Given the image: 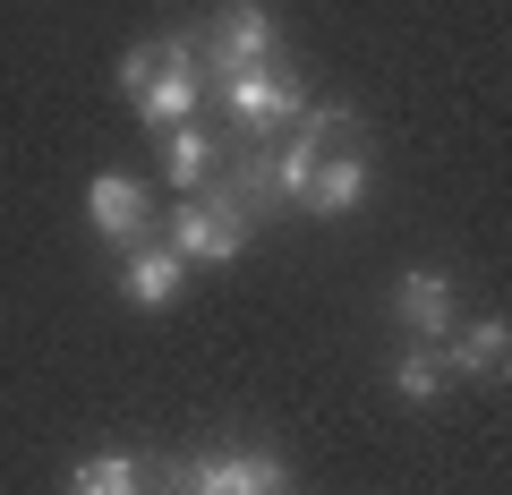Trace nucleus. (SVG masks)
Segmentation results:
<instances>
[{"label":"nucleus","instance_id":"nucleus-2","mask_svg":"<svg viewBox=\"0 0 512 495\" xmlns=\"http://www.w3.org/2000/svg\"><path fill=\"white\" fill-rule=\"evenodd\" d=\"M248 231H256V214L222 188V197H188L180 214H171V231H163V248L180 265H231L239 248H248Z\"/></svg>","mask_w":512,"mask_h":495},{"label":"nucleus","instance_id":"nucleus-4","mask_svg":"<svg viewBox=\"0 0 512 495\" xmlns=\"http://www.w3.org/2000/svg\"><path fill=\"white\" fill-rule=\"evenodd\" d=\"M180 495H291V470H282L265 444H222V453H197L188 470H171Z\"/></svg>","mask_w":512,"mask_h":495},{"label":"nucleus","instance_id":"nucleus-9","mask_svg":"<svg viewBox=\"0 0 512 495\" xmlns=\"http://www.w3.org/2000/svg\"><path fill=\"white\" fill-rule=\"evenodd\" d=\"M120 291L137 299V308H171V299L188 291V265L171 257V248H154V239H137L120 257Z\"/></svg>","mask_w":512,"mask_h":495},{"label":"nucleus","instance_id":"nucleus-3","mask_svg":"<svg viewBox=\"0 0 512 495\" xmlns=\"http://www.w3.org/2000/svg\"><path fill=\"white\" fill-rule=\"evenodd\" d=\"M222 111H231V129L248 137H282L299 120V111H308V94H299V77H282L274 60H265V69H231L222 77Z\"/></svg>","mask_w":512,"mask_h":495},{"label":"nucleus","instance_id":"nucleus-12","mask_svg":"<svg viewBox=\"0 0 512 495\" xmlns=\"http://www.w3.org/2000/svg\"><path fill=\"white\" fill-rule=\"evenodd\" d=\"M69 495H146V470L137 453H86L69 470Z\"/></svg>","mask_w":512,"mask_h":495},{"label":"nucleus","instance_id":"nucleus-13","mask_svg":"<svg viewBox=\"0 0 512 495\" xmlns=\"http://www.w3.org/2000/svg\"><path fill=\"white\" fill-rule=\"evenodd\" d=\"M444 385H453V376H444V359H436V350H410V359L393 367V393H402L410 410H427V402H436Z\"/></svg>","mask_w":512,"mask_h":495},{"label":"nucleus","instance_id":"nucleus-8","mask_svg":"<svg viewBox=\"0 0 512 495\" xmlns=\"http://www.w3.org/2000/svg\"><path fill=\"white\" fill-rule=\"evenodd\" d=\"M504 359H512L504 316H478V325H453V333H444V376H470V385H487V376H504Z\"/></svg>","mask_w":512,"mask_h":495},{"label":"nucleus","instance_id":"nucleus-11","mask_svg":"<svg viewBox=\"0 0 512 495\" xmlns=\"http://www.w3.org/2000/svg\"><path fill=\"white\" fill-rule=\"evenodd\" d=\"M214 163H222V146L188 120V129H171V154H163V180L180 188V197H205V180H214Z\"/></svg>","mask_w":512,"mask_h":495},{"label":"nucleus","instance_id":"nucleus-6","mask_svg":"<svg viewBox=\"0 0 512 495\" xmlns=\"http://www.w3.org/2000/svg\"><path fill=\"white\" fill-rule=\"evenodd\" d=\"M146 180H137V171H94L86 180V222L94 231L111 239V248H137V239H146Z\"/></svg>","mask_w":512,"mask_h":495},{"label":"nucleus","instance_id":"nucleus-7","mask_svg":"<svg viewBox=\"0 0 512 495\" xmlns=\"http://www.w3.org/2000/svg\"><path fill=\"white\" fill-rule=\"evenodd\" d=\"M393 316H402L419 342H444V333L461 325V316H453V274H427V265L402 274V282H393Z\"/></svg>","mask_w":512,"mask_h":495},{"label":"nucleus","instance_id":"nucleus-10","mask_svg":"<svg viewBox=\"0 0 512 495\" xmlns=\"http://www.w3.org/2000/svg\"><path fill=\"white\" fill-rule=\"evenodd\" d=\"M299 205H308V214H350V205H367V154H325V163L308 171V188H299Z\"/></svg>","mask_w":512,"mask_h":495},{"label":"nucleus","instance_id":"nucleus-1","mask_svg":"<svg viewBox=\"0 0 512 495\" xmlns=\"http://www.w3.org/2000/svg\"><path fill=\"white\" fill-rule=\"evenodd\" d=\"M120 94L146 129H188L205 103V60H197V35H146L120 52Z\"/></svg>","mask_w":512,"mask_h":495},{"label":"nucleus","instance_id":"nucleus-5","mask_svg":"<svg viewBox=\"0 0 512 495\" xmlns=\"http://www.w3.org/2000/svg\"><path fill=\"white\" fill-rule=\"evenodd\" d=\"M205 43H214V69L222 77H231V69H265L274 43H282V18L265 9V0H222L214 18H205Z\"/></svg>","mask_w":512,"mask_h":495}]
</instances>
